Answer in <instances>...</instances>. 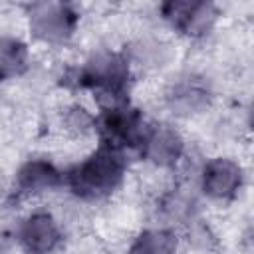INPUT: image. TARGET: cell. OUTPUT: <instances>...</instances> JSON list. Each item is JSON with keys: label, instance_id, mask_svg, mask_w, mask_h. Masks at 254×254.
Wrapping results in <instances>:
<instances>
[{"label": "cell", "instance_id": "obj_2", "mask_svg": "<svg viewBox=\"0 0 254 254\" xmlns=\"http://www.w3.org/2000/svg\"><path fill=\"white\" fill-rule=\"evenodd\" d=\"M77 85L91 89L97 97L105 99V107L125 101L129 85V62L115 52L93 54L75 73Z\"/></svg>", "mask_w": 254, "mask_h": 254}, {"label": "cell", "instance_id": "obj_4", "mask_svg": "<svg viewBox=\"0 0 254 254\" xmlns=\"http://www.w3.org/2000/svg\"><path fill=\"white\" fill-rule=\"evenodd\" d=\"M97 127L101 131L103 143L119 151H123L125 147H139L147 129L141 113L135 107L127 105V101L105 107L101 117L97 119Z\"/></svg>", "mask_w": 254, "mask_h": 254}, {"label": "cell", "instance_id": "obj_9", "mask_svg": "<svg viewBox=\"0 0 254 254\" xmlns=\"http://www.w3.org/2000/svg\"><path fill=\"white\" fill-rule=\"evenodd\" d=\"M65 183V175L46 159H30L16 173V187L20 192L38 194L54 190Z\"/></svg>", "mask_w": 254, "mask_h": 254}, {"label": "cell", "instance_id": "obj_1", "mask_svg": "<svg viewBox=\"0 0 254 254\" xmlns=\"http://www.w3.org/2000/svg\"><path fill=\"white\" fill-rule=\"evenodd\" d=\"M123 151L101 143L91 155L79 161L65 175V185L81 198L95 200L119 189L125 177Z\"/></svg>", "mask_w": 254, "mask_h": 254}, {"label": "cell", "instance_id": "obj_12", "mask_svg": "<svg viewBox=\"0 0 254 254\" xmlns=\"http://www.w3.org/2000/svg\"><path fill=\"white\" fill-rule=\"evenodd\" d=\"M177 250L179 238L171 228H147L129 246V254H177Z\"/></svg>", "mask_w": 254, "mask_h": 254}, {"label": "cell", "instance_id": "obj_7", "mask_svg": "<svg viewBox=\"0 0 254 254\" xmlns=\"http://www.w3.org/2000/svg\"><path fill=\"white\" fill-rule=\"evenodd\" d=\"M62 238L58 220L46 210L28 214L18 226V242L28 254H52L60 248Z\"/></svg>", "mask_w": 254, "mask_h": 254}, {"label": "cell", "instance_id": "obj_5", "mask_svg": "<svg viewBox=\"0 0 254 254\" xmlns=\"http://www.w3.org/2000/svg\"><path fill=\"white\" fill-rule=\"evenodd\" d=\"M161 16L171 24L173 30L190 36V38H200L208 34L216 22V8L206 2H187V0H177V2H165L159 6Z\"/></svg>", "mask_w": 254, "mask_h": 254}, {"label": "cell", "instance_id": "obj_13", "mask_svg": "<svg viewBox=\"0 0 254 254\" xmlns=\"http://www.w3.org/2000/svg\"><path fill=\"white\" fill-rule=\"evenodd\" d=\"M64 127L67 133L75 135V137H83L87 133H91L97 127V117L89 113V109H85L83 105H69L65 107L64 113Z\"/></svg>", "mask_w": 254, "mask_h": 254}, {"label": "cell", "instance_id": "obj_6", "mask_svg": "<svg viewBox=\"0 0 254 254\" xmlns=\"http://www.w3.org/2000/svg\"><path fill=\"white\" fill-rule=\"evenodd\" d=\"M244 183L242 167L228 157L208 159L200 169V189L212 200H230Z\"/></svg>", "mask_w": 254, "mask_h": 254}, {"label": "cell", "instance_id": "obj_11", "mask_svg": "<svg viewBox=\"0 0 254 254\" xmlns=\"http://www.w3.org/2000/svg\"><path fill=\"white\" fill-rule=\"evenodd\" d=\"M28 46L14 36H0V81L16 79L28 69Z\"/></svg>", "mask_w": 254, "mask_h": 254}, {"label": "cell", "instance_id": "obj_8", "mask_svg": "<svg viewBox=\"0 0 254 254\" xmlns=\"http://www.w3.org/2000/svg\"><path fill=\"white\" fill-rule=\"evenodd\" d=\"M143 157L155 167L169 169L175 167L185 155V141L181 133L171 125L147 127L143 141L139 145Z\"/></svg>", "mask_w": 254, "mask_h": 254}, {"label": "cell", "instance_id": "obj_3", "mask_svg": "<svg viewBox=\"0 0 254 254\" xmlns=\"http://www.w3.org/2000/svg\"><path fill=\"white\" fill-rule=\"evenodd\" d=\"M77 12L64 2H36L28 8L30 34L46 46L65 44L77 28Z\"/></svg>", "mask_w": 254, "mask_h": 254}, {"label": "cell", "instance_id": "obj_10", "mask_svg": "<svg viewBox=\"0 0 254 254\" xmlns=\"http://www.w3.org/2000/svg\"><path fill=\"white\" fill-rule=\"evenodd\" d=\"M167 101L173 109V113H181V115H190L196 111H202L208 105V89L194 77H187L177 81L169 95Z\"/></svg>", "mask_w": 254, "mask_h": 254}]
</instances>
